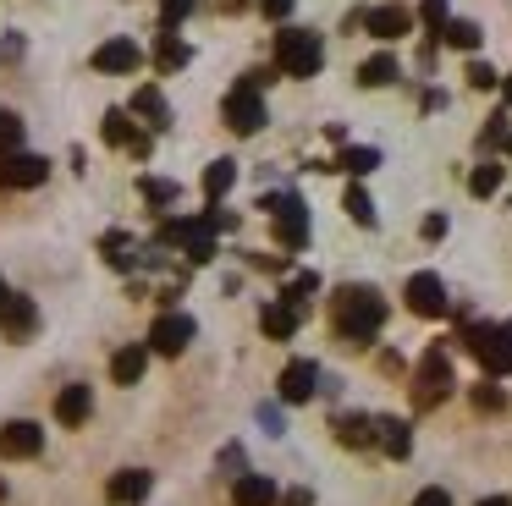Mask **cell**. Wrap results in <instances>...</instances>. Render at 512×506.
<instances>
[{"label":"cell","instance_id":"cell-27","mask_svg":"<svg viewBox=\"0 0 512 506\" xmlns=\"http://www.w3.org/2000/svg\"><path fill=\"white\" fill-rule=\"evenodd\" d=\"M468 193H474V198H496V193H501V165H496V160L474 165V176H468Z\"/></svg>","mask_w":512,"mask_h":506},{"label":"cell","instance_id":"cell-28","mask_svg":"<svg viewBox=\"0 0 512 506\" xmlns=\"http://www.w3.org/2000/svg\"><path fill=\"white\" fill-rule=\"evenodd\" d=\"M105 143H111V149H127V143H133L138 138V132H133V121H127V110H105Z\"/></svg>","mask_w":512,"mask_h":506},{"label":"cell","instance_id":"cell-44","mask_svg":"<svg viewBox=\"0 0 512 506\" xmlns=\"http://www.w3.org/2000/svg\"><path fill=\"white\" fill-rule=\"evenodd\" d=\"M281 506H314V495L309 490H287V495H281Z\"/></svg>","mask_w":512,"mask_h":506},{"label":"cell","instance_id":"cell-23","mask_svg":"<svg viewBox=\"0 0 512 506\" xmlns=\"http://www.w3.org/2000/svg\"><path fill=\"white\" fill-rule=\"evenodd\" d=\"M144 363H149V347H122L111 358V380L116 385H138L144 380Z\"/></svg>","mask_w":512,"mask_h":506},{"label":"cell","instance_id":"cell-14","mask_svg":"<svg viewBox=\"0 0 512 506\" xmlns=\"http://www.w3.org/2000/svg\"><path fill=\"white\" fill-rule=\"evenodd\" d=\"M149 490H155V473L122 468V473H111V484H105V501H111V506H138Z\"/></svg>","mask_w":512,"mask_h":506},{"label":"cell","instance_id":"cell-2","mask_svg":"<svg viewBox=\"0 0 512 506\" xmlns=\"http://www.w3.org/2000/svg\"><path fill=\"white\" fill-rule=\"evenodd\" d=\"M325 66V44L309 28H281L276 33V72L281 77H314Z\"/></svg>","mask_w":512,"mask_h":506},{"label":"cell","instance_id":"cell-39","mask_svg":"<svg viewBox=\"0 0 512 506\" xmlns=\"http://www.w3.org/2000/svg\"><path fill=\"white\" fill-rule=\"evenodd\" d=\"M468 83H474V88H496V66H485V61H468Z\"/></svg>","mask_w":512,"mask_h":506},{"label":"cell","instance_id":"cell-32","mask_svg":"<svg viewBox=\"0 0 512 506\" xmlns=\"http://www.w3.org/2000/svg\"><path fill=\"white\" fill-rule=\"evenodd\" d=\"M6 154H23V116H12V110H0V160Z\"/></svg>","mask_w":512,"mask_h":506},{"label":"cell","instance_id":"cell-49","mask_svg":"<svg viewBox=\"0 0 512 506\" xmlns=\"http://www.w3.org/2000/svg\"><path fill=\"white\" fill-rule=\"evenodd\" d=\"M0 297H6V281H0Z\"/></svg>","mask_w":512,"mask_h":506},{"label":"cell","instance_id":"cell-12","mask_svg":"<svg viewBox=\"0 0 512 506\" xmlns=\"http://www.w3.org/2000/svg\"><path fill=\"white\" fill-rule=\"evenodd\" d=\"M50 176V160L45 154H6L0 160V187H12V193H23V187H39Z\"/></svg>","mask_w":512,"mask_h":506},{"label":"cell","instance_id":"cell-25","mask_svg":"<svg viewBox=\"0 0 512 506\" xmlns=\"http://www.w3.org/2000/svg\"><path fill=\"white\" fill-rule=\"evenodd\" d=\"M155 66L160 72H182V66H188V44L177 39V33H160V44H155Z\"/></svg>","mask_w":512,"mask_h":506},{"label":"cell","instance_id":"cell-15","mask_svg":"<svg viewBox=\"0 0 512 506\" xmlns=\"http://www.w3.org/2000/svg\"><path fill=\"white\" fill-rule=\"evenodd\" d=\"M364 28L375 33V39H402V33H413V11L408 6H369L364 11Z\"/></svg>","mask_w":512,"mask_h":506},{"label":"cell","instance_id":"cell-36","mask_svg":"<svg viewBox=\"0 0 512 506\" xmlns=\"http://www.w3.org/2000/svg\"><path fill=\"white\" fill-rule=\"evenodd\" d=\"M138 187H144V198H149V204H177V182H160V176H144Z\"/></svg>","mask_w":512,"mask_h":506},{"label":"cell","instance_id":"cell-38","mask_svg":"<svg viewBox=\"0 0 512 506\" xmlns=\"http://www.w3.org/2000/svg\"><path fill=\"white\" fill-rule=\"evenodd\" d=\"M419 17H424V22H430V28H435V33H441V28H446V22H452V17H446V0H424V6H419Z\"/></svg>","mask_w":512,"mask_h":506},{"label":"cell","instance_id":"cell-10","mask_svg":"<svg viewBox=\"0 0 512 506\" xmlns=\"http://www.w3.org/2000/svg\"><path fill=\"white\" fill-rule=\"evenodd\" d=\"M402 297H408V308L419 319H441L446 308H452V297H446V286H441V275H435V270L408 275V292H402Z\"/></svg>","mask_w":512,"mask_h":506},{"label":"cell","instance_id":"cell-45","mask_svg":"<svg viewBox=\"0 0 512 506\" xmlns=\"http://www.w3.org/2000/svg\"><path fill=\"white\" fill-rule=\"evenodd\" d=\"M243 6H254V0H221V11L232 17V11H243Z\"/></svg>","mask_w":512,"mask_h":506},{"label":"cell","instance_id":"cell-4","mask_svg":"<svg viewBox=\"0 0 512 506\" xmlns=\"http://www.w3.org/2000/svg\"><path fill=\"white\" fill-rule=\"evenodd\" d=\"M468 352L479 358V369L490 374V380H501V374H512V319L507 325H474L463 330Z\"/></svg>","mask_w":512,"mask_h":506},{"label":"cell","instance_id":"cell-9","mask_svg":"<svg viewBox=\"0 0 512 506\" xmlns=\"http://www.w3.org/2000/svg\"><path fill=\"white\" fill-rule=\"evenodd\" d=\"M34 330H39V303L34 297H23V292L0 297V336L6 341H34Z\"/></svg>","mask_w":512,"mask_h":506},{"label":"cell","instance_id":"cell-18","mask_svg":"<svg viewBox=\"0 0 512 506\" xmlns=\"http://www.w3.org/2000/svg\"><path fill=\"white\" fill-rule=\"evenodd\" d=\"M298 308H292V303H265V308H259V330H265V336L270 341H292V336H298Z\"/></svg>","mask_w":512,"mask_h":506},{"label":"cell","instance_id":"cell-24","mask_svg":"<svg viewBox=\"0 0 512 506\" xmlns=\"http://www.w3.org/2000/svg\"><path fill=\"white\" fill-rule=\"evenodd\" d=\"M397 77H402L397 55H369V61L358 66V83L364 88H386V83H397Z\"/></svg>","mask_w":512,"mask_h":506},{"label":"cell","instance_id":"cell-3","mask_svg":"<svg viewBox=\"0 0 512 506\" xmlns=\"http://www.w3.org/2000/svg\"><path fill=\"white\" fill-rule=\"evenodd\" d=\"M457 374H452V352L446 347H430L419 358V369H413V407L419 413H430V407H441L446 396H452Z\"/></svg>","mask_w":512,"mask_h":506},{"label":"cell","instance_id":"cell-40","mask_svg":"<svg viewBox=\"0 0 512 506\" xmlns=\"http://www.w3.org/2000/svg\"><path fill=\"white\" fill-rule=\"evenodd\" d=\"M413 506H452V495H446L441 484H430V490H419V495H413Z\"/></svg>","mask_w":512,"mask_h":506},{"label":"cell","instance_id":"cell-22","mask_svg":"<svg viewBox=\"0 0 512 506\" xmlns=\"http://www.w3.org/2000/svg\"><path fill=\"white\" fill-rule=\"evenodd\" d=\"M375 446L386 451V457H408L413 451V435H408V424H402V418H375Z\"/></svg>","mask_w":512,"mask_h":506},{"label":"cell","instance_id":"cell-6","mask_svg":"<svg viewBox=\"0 0 512 506\" xmlns=\"http://www.w3.org/2000/svg\"><path fill=\"white\" fill-rule=\"evenodd\" d=\"M215 215H193V220H166L160 226V242H182L193 264H210L215 259Z\"/></svg>","mask_w":512,"mask_h":506},{"label":"cell","instance_id":"cell-46","mask_svg":"<svg viewBox=\"0 0 512 506\" xmlns=\"http://www.w3.org/2000/svg\"><path fill=\"white\" fill-rule=\"evenodd\" d=\"M479 506H512V501H507V495H485Z\"/></svg>","mask_w":512,"mask_h":506},{"label":"cell","instance_id":"cell-7","mask_svg":"<svg viewBox=\"0 0 512 506\" xmlns=\"http://www.w3.org/2000/svg\"><path fill=\"white\" fill-rule=\"evenodd\" d=\"M226 127H232L237 138H248V132L265 127V99H259V88L248 83V77L226 94Z\"/></svg>","mask_w":512,"mask_h":506},{"label":"cell","instance_id":"cell-8","mask_svg":"<svg viewBox=\"0 0 512 506\" xmlns=\"http://www.w3.org/2000/svg\"><path fill=\"white\" fill-rule=\"evenodd\" d=\"M193 314H177V308H166V314L149 325V352H160V358H177V352H188L193 341Z\"/></svg>","mask_w":512,"mask_h":506},{"label":"cell","instance_id":"cell-5","mask_svg":"<svg viewBox=\"0 0 512 506\" xmlns=\"http://www.w3.org/2000/svg\"><path fill=\"white\" fill-rule=\"evenodd\" d=\"M259 209H270V220H276V242L287 253H298L303 242H309V209H303L298 193H270V198H259Z\"/></svg>","mask_w":512,"mask_h":506},{"label":"cell","instance_id":"cell-21","mask_svg":"<svg viewBox=\"0 0 512 506\" xmlns=\"http://www.w3.org/2000/svg\"><path fill=\"white\" fill-rule=\"evenodd\" d=\"M133 116H144V121H149V127H155V132H166V127H171L166 94H160L155 83H144V88H138V94H133Z\"/></svg>","mask_w":512,"mask_h":506},{"label":"cell","instance_id":"cell-50","mask_svg":"<svg viewBox=\"0 0 512 506\" xmlns=\"http://www.w3.org/2000/svg\"><path fill=\"white\" fill-rule=\"evenodd\" d=\"M507 149H512V138H507Z\"/></svg>","mask_w":512,"mask_h":506},{"label":"cell","instance_id":"cell-26","mask_svg":"<svg viewBox=\"0 0 512 506\" xmlns=\"http://www.w3.org/2000/svg\"><path fill=\"white\" fill-rule=\"evenodd\" d=\"M441 39L452 44V50H479V22H468V17H452L441 28Z\"/></svg>","mask_w":512,"mask_h":506},{"label":"cell","instance_id":"cell-17","mask_svg":"<svg viewBox=\"0 0 512 506\" xmlns=\"http://www.w3.org/2000/svg\"><path fill=\"white\" fill-rule=\"evenodd\" d=\"M89 413H94V396H89V385H61V396H56V424H67V429H83V424H89Z\"/></svg>","mask_w":512,"mask_h":506},{"label":"cell","instance_id":"cell-19","mask_svg":"<svg viewBox=\"0 0 512 506\" xmlns=\"http://www.w3.org/2000/svg\"><path fill=\"white\" fill-rule=\"evenodd\" d=\"M331 429H336V440H342L347 451H369V446H375V418H364V413H342Z\"/></svg>","mask_w":512,"mask_h":506},{"label":"cell","instance_id":"cell-42","mask_svg":"<svg viewBox=\"0 0 512 506\" xmlns=\"http://www.w3.org/2000/svg\"><path fill=\"white\" fill-rule=\"evenodd\" d=\"M259 11H265V17H292V0H259Z\"/></svg>","mask_w":512,"mask_h":506},{"label":"cell","instance_id":"cell-1","mask_svg":"<svg viewBox=\"0 0 512 506\" xmlns=\"http://www.w3.org/2000/svg\"><path fill=\"white\" fill-rule=\"evenodd\" d=\"M331 319H336V336L347 347H369L380 336V325H386V297L375 286H342L331 297Z\"/></svg>","mask_w":512,"mask_h":506},{"label":"cell","instance_id":"cell-33","mask_svg":"<svg viewBox=\"0 0 512 506\" xmlns=\"http://www.w3.org/2000/svg\"><path fill=\"white\" fill-rule=\"evenodd\" d=\"M342 209H347V215H353V220H358V226H375V198H369V193H364V187H358V182H353V187H347V198H342Z\"/></svg>","mask_w":512,"mask_h":506},{"label":"cell","instance_id":"cell-13","mask_svg":"<svg viewBox=\"0 0 512 506\" xmlns=\"http://www.w3.org/2000/svg\"><path fill=\"white\" fill-rule=\"evenodd\" d=\"M138 66H144V50H138L133 39H105L100 50H94V72L122 77V72H138Z\"/></svg>","mask_w":512,"mask_h":506},{"label":"cell","instance_id":"cell-16","mask_svg":"<svg viewBox=\"0 0 512 506\" xmlns=\"http://www.w3.org/2000/svg\"><path fill=\"white\" fill-rule=\"evenodd\" d=\"M314 385H320V369H314L309 358H292L287 369H281V402H292V407H298V402H309V396H314Z\"/></svg>","mask_w":512,"mask_h":506},{"label":"cell","instance_id":"cell-41","mask_svg":"<svg viewBox=\"0 0 512 506\" xmlns=\"http://www.w3.org/2000/svg\"><path fill=\"white\" fill-rule=\"evenodd\" d=\"M419 231H424V242H441L446 237V215H424Z\"/></svg>","mask_w":512,"mask_h":506},{"label":"cell","instance_id":"cell-43","mask_svg":"<svg viewBox=\"0 0 512 506\" xmlns=\"http://www.w3.org/2000/svg\"><path fill=\"white\" fill-rule=\"evenodd\" d=\"M259 424H265L270 435H281V413H276V407H259Z\"/></svg>","mask_w":512,"mask_h":506},{"label":"cell","instance_id":"cell-48","mask_svg":"<svg viewBox=\"0 0 512 506\" xmlns=\"http://www.w3.org/2000/svg\"><path fill=\"white\" fill-rule=\"evenodd\" d=\"M0 501H6V484H0Z\"/></svg>","mask_w":512,"mask_h":506},{"label":"cell","instance_id":"cell-37","mask_svg":"<svg viewBox=\"0 0 512 506\" xmlns=\"http://www.w3.org/2000/svg\"><path fill=\"white\" fill-rule=\"evenodd\" d=\"M105 259H111L116 270H133V253H127V237H122V231H111V237H105Z\"/></svg>","mask_w":512,"mask_h":506},{"label":"cell","instance_id":"cell-20","mask_svg":"<svg viewBox=\"0 0 512 506\" xmlns=\"http://www.w3.org/2000/svg\"><path fill=\"white\" fill-rule=\"evenodd\" d=\"M232 501L237 506H276L281 495H276V484H270L265 473H243V479L232 484Z\"/></svg>","mask_w":512,"mask_h":506},{"label":"cell","instance_id":"cell-47","mask_svg":"<svg viewBox=\"0 0 512 506\" xmlns=\"http://www.w3.org/2000/svg\"><path fill=\"white\" fill-rule=\"evenodd\" d=\"M507 105H512V77H507Z\"/></svg>","mask_w":512,"mask_h":506},{"label":"cell","instance_id":"cell-31","mask_svg":"<svg viewBox=\"0 0 512 506\" xmlns=\"http://www.w3.org/2000/svg\"><path fill=\"white\" fill-rule=\"evenodd\" d=\"M375 165H380V149H342L336 171H347V176H369Z\"/></svg>","mask_w":512,"mask_h":506},{"label":"cell","instance_id":"cell-29","mask_svg":"<svg viewBox=\"0 0 512 506\" xmlns=\"http://www.w3.org/2000/svg\"><path fill=\"white\" fill-rule=\"evenodd\" d=\"M314 292H320V275H314V270H309V275H292V281H287V292H281V303H292V308L303 314Z\"/></svg>","mask_w":512,"mask_h":506},{"label":"cell","instance_id":"cell-30","mask_svg":"<svg viewBox=\"0 0 512 506\" xmlns=\"http://www.w3.org/2000/svg\"><path fill=\"white\" fill-rule=\"evenodd\" d=\"M232 182H237V160H215L210 171H204V193H210V198L232 193Z\"/></svg>","mask_w":512,"mask_h":506},{"label":"cell","instance_id":"cell-34","mask_svg":"<svg viewBox=\"0 0 512 506\" xmlns=\"http://www.w3.org/2000/svg\"><path fill=\"white\" fill-rule=\"evenodd\" d=\"M501 407H507V391H501V385H474V413H501Z\"/></svg>","mask_w":512,"mask_h":506},{"label":"cell","instance_id":"cell-35","mask_svg":"<svg viewBox=\"0 0 512 506\" xmlns=\"http://www.w3.org/2000/svg\"><path fill=\"white\" fill-rule=\"evenodd\" d=\"M193 6H199V0H160V28H166V33H177V22L188 17Z\"/></svg>","mask_w":512,"mask_h":506},{"label":"cell","instance_id":"cell-11","mask_svg":"<svg viewBox=\"0 0 512 506\" xmlns=\"http://www.w3.org/2000/svg\"><path fill=\"white\" fill-rule=\"evenodd\" d=\"M39 451H45V429H39L34 418H12V424H0V457L23 462V457H39Z\"/></svg>","mask_w":512,"mask_h":506}]
</instances>
